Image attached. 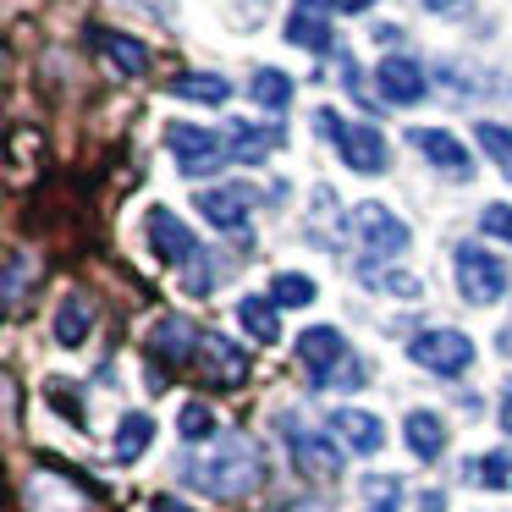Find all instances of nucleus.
Segmentation results:
<instances>
[{"instance_id": "nucleus-1", "label": "nucleus", "mask_w": 512, "mask_h": 512, "mask_svg": "<svg viewBox=\"0 0 512 512\" xmlns=\"http://www.w3.org/2000/svg\"><path fill=\"white\" fill-rule=\"evenodd\" d=\"M182 479L199 485L204 496L237 501L259 485V446L248 441V435H226V441L210 446L204 457H188V463H182Z\"/></svg>"}, {"instance_id": "nucleus-2", "label": "nucleus", "mask_w": 512, "mask_h": 512, "mask_svg": "<svg viewBox=\"0 0 512 512\" xmlns=\"http://www.w3.org/2000/svg\"><path fill=\"white\" fill-rule=\"evenodd\" d=\"M314 127H320V133L336 144V155H342L353 171H364V177H375V171H386V166H391V155H386V138H380V127L342 122L336 111H320V116H314Z\"/></svg>"}, {"instance_id": "nucleus-3", "label": "nucleus", "mask_w": 512, "mask_h": 512, "mask_svg": "<svg viewBox=\"0 0 512 512\" xmlns=\"http://www.w3.org/2000/svg\"><path fill=\"white\" fill-rule=\"evenodd\" d=\"M166 149L177 155L182 177H210V171H221L226 160H232V149H226L221 138L204 133V127H193V122H171L166 127Z\"/></svg>"}, {"instance_id": "nucleus-4", "label": "nucleus", "mask_w": 512, "mask_h": 512, "mask_svg": "<svg viewBox=\"0 0 512 512\" xmlns=\"http://www.w3.org/2000/svg\"><path fill=\"white\" fill-rule=\"evenodd\" d=\"M452 270H457V287H463V298L468 303H496L501 292H507V265H501L496 254H485V248H474V243H463L452 254Z\"/></svg>"}, {"instance_id": "nucleus-5", "label": "nucleus", "mask_w": 512, "mask_h": 512, "mask_svg": "<svg viewBox=\"0 0 512 512\" xmlns=\"http://www.w3.org/2000/svg\"><path fill=\"white\" fill-rule=\"evenodd\" d=\"M408 358L424 364L430 375H463V369L474 364V342H468L463 331H419L408 342Z\"/></svg>"}, {"instance_id": "nucleus-6", "label": "nucleus", "mask_w": 512, "mask_h": 512, "mask_svg": "<svg viewBox=\"0 0 512 512\" xmlns=\"http://www.w3.org/2000/svg\"><path fill=\"white\" fill-rule=\"evenodd\" d=\"M298 364L314 375V386H336V364H347V336L336 325H309L298 336Z\"/></svg>"}, {"instance_id": "nucleus-7", "label": "nucleus", "mask_w": 512, "mask_h": 512, "mask_svg": "<svg viewBox=\"0 0 512 512\" xmlns=\"http://www.w3.org/2000/svg\"><path fill=\"white\" fill-rule=\"evenodd\" d=\"M199 342H204V331L193 320H182V314H166V320H155V331H149V347H155L160 369L199 364Z\"/></svg>"}, {"instance_id": "nucleus-8", "label": "nucleus", "mask_w": 512, "mask_h": 512, "mask_svg": "<svg viewBox=\"0 0 512 512\" xmlns=\"http://www.w3.org/2000/svg\"><path fill=\"white\" fill-rule=\"evenodd\" d=\"M353 232L364 237V248H375V254H386V259H397L402 248H408V226H402L386 204H358V210H353Z\"/></svg>"}, {"instance_id": "nucleus-9", "label": "nucleus", "mask_w": 512, "mask_h": 512, "mask_svg": "<svg viewBox=\"0 0 512 512\" xmlns=\"http://www.w3.org/2000/svg\"><path fill=\"white\" fill-rule=\"evenodd\" d=\"M287 446H292V463H298L309 479H336L342 474V452H336L331 435H314V430H303V424H287Z\"/></svg>"}, {"instance_id": "nucleus-10", "label": "nucleus", "mask_w": 512, "mask_h": 512, "mask_svg": "<svg viewBox=\"0 0 512 512\" xmlns=\"http://www.w3.org/2000/svg\"><path fill=\"white\" fill-rule=\"evenodd\" d=\"M199 369H204V380H210V386H237V380H248V353L232 342V336L204 331V342H199Z\"/></svg>"}, {"instance_id": "nucleus-11", "label": "nucleus", "mask_w": 512, "mask_h": 512, "mask_svg": "<svg viewBox=\"0 0 512 512\" xmlns=\"http://www.w3.org/2000/svg\"><path fill=\"white\" fill-rule=\"evenodd\" d=\"M149 243H155L160 265H193L199 259V243H193V232L177 221L171 210H149Z\"/></svg>"}, {"instance_id": "nucleus-12", "label": "nucleus", "mask_w": 512, "mask_h": 512, "mask_svg": "<svg viewBox=\"0 0 512 512\" xmlns=\"http://www.w3.org/2000/svg\"><path fill=\"white\" fill-rule=\"evenodd\" d=\"M375 89H380V100H391V105H413V100H424V67L408 56H386L375 67Z\"/></svg>"}, {"instance_id": "nucleus-13", "label": "nucleus", "mask_w": 512, "mask_h": 512, "mask_svg": "<svg viewBox=\"0 0 512 512\" xmlns=\"http://www.w3.org/2000/svg\"><path fill=\"white\" fill-rule=\"evenodd\" d=\"M408 144L419 149V155L430 160V166L452 171V177H463V171L474 166V160H468V149L457 144L452 133H441V127H408Z\"/></svg>"}, {"instance_id": "nucleus-14", "label": "nucleus", "mask_w": 512, "mask_h": 512, "mask_svg": "<svg viewBox=\"0 0 512 512\" xmlns=\"http://www.w3.org/2000/svg\"><path fill=\"white\" fill-rule=\"evenodd\" d=\"M199 210H204V221L221 226V232H243L248 226V188H204Z\"/></svg>"}, {"instance_id": "nucleus-15", "label": "nucleus", "mask_w": 512, "mask_h": 512, "mask_svg": "<svg viewBox=\"0 0 512 512\" xmlns=\"http://www.w3.org/2000/svg\"><path fill=\"white\" fill-rule=\"evenodd\" d=\"M89 39H94V50H100V56L111 61L116 72H127V78H138V72H149V50L138 45V39L116 34V28H89Z\"/></svg>"}, {"instance_id": "nucleus-16", "label": "nucleus", "mask_w": 512, "mask_h": 512, "mask_svg": "<svg viewBox=\"0 0 512 512\" xmlns=\"http://www.w3.org/2000/svg\"><path fill=\"white\" fill-rule=\"evenodd\" d=\"M331 424H336V435H342V441L353 446V452H364V457L386 446V424H380L375 413H364V408H342Z\"/></svg>"}, {"instance_id": "nucleus-17", "label": "nucleus", "mask_w": 512, "mask_h": 512, "mask_svg": "<svg viewBox=\"0 0 512 512\" xmlns=\"http://www.w3.org/2000/svg\"><path fill=\"white\" fill-rule=\"evenodd\" d=\"M89 331H94V303H89V292H72V298L56 309V342L61 347H83Z\"/></svg>"}, {"instance_id": "nucleus-18", "label": "nucleus", "mask_w": 512, "mask_h": 512, "mask_svg": "<svg viewBox=\"0 0 512 512\" xmlns=\"http://www.w3.org/2000/svg\"><path fill=\"white\" fill-rule=\"evenodd\" d=\"M281 144H287V133H281V127H248V122H237L232 133H226L232 160H265L270 149H281Z\"/></svg>"}, {"instance_id": "nucleus-19", "label": "nucleus", "mask_w": 512, "mask_h": 512, "mask_svg": "<svg viewBox=\"0 0 512 512\" xmlns=\"http://www.w3.org/2000/svg\"><path fill=\"white\" fill-rule=\"evenodd\" d=\"M408 452L413 457H424V463H435V457L446 452V424H441V413H408Z\"/></svg>"}, {"instance_id": "nucleus-20", "label": "nucleus", "mask_w": 512, "mask_h": 512, "mask_svg": "<svg viewBox=\"0 0 512 512\" xmlns=\"http://www.w3.org/2000/svg\"><path fill=\"white\" fill-rule=\"evenodd\" d=\"M149 441H155V419H149V413H127V419L116 424V446H111L116 463L133 468L138 457H144V446H149Z\"/></svg>"}, {"instance_id": "nucleus-21", "label": "nucleus", "mask_w": 512, "mask_h": 512, "mask_svg": "<svg viewBox=\"0 0 512 512\" xmlns=\"http://www.w3.org/2000/svg\"><path fill=\"white\" fill-rule=\"evenodd\" d=\"M281 303L276 298H254V292H248L243 303H237V320H243V331L254 336V342H276L281 336Z\"/></svg>"}, {"instance_id": "nucleus-22", "label": "nucleus", "mask_w": 512, "mask_h": 512, "mask_svg": "<svg viewBox=\"0 0 512 512\" xmlns=\"http://www.w3.org/2000/svg\"><path fill=\"white\" fill-rule=\"evenodd\" d=\"M281 34H287V45H303V50H331V23H325L320 12H314V6H303V12H292L287 17V28H281Z\"/></svg>"}, {"instance_id": "nucleus-23", "label": "nucleus", "mask_w": 512, "mask_h": 512, "mask_svg": "<svg viewBox=\"0 0 512 512\" xmlns=\"http://www.w3.org/2000/svg\"><path fill=\"white\" fill-rule=\"evenodd\" d=\"M248 100L265 105V111H287L292 105V78L276 72V67H259L254 78H248Z\"/></svg>"}, {"instance_id": "nucleus-24", "label": "nucleus", "mask_w": 512, "mask_h": 512, "mask_svg": "<svg viewBox=\"0 0 512 512\" xmlns=\"http://www.w3.org/2000/svg\"><path fill=\"white\" fill-rule=\"evenodd\" d=\"M171 94H182V100H204V105H221L226 94H232V83H226L221 72H177V78H171Z\"/></svg>"}, {"instance_id": "nucleus-25", "label": "nucleus", "mask_w": 512, "mask_h": 512, "mask_svg": "<svg viewBox=\"0 0 512 512\" xmlns=\"http://www.w3.org/2000/svg\"><path fill=\"white\" fill-rule=\"evenodd\" d=\"M468 474H474V485H485V490H512V446L485 452L479 463H468Z\"/></svg>"}, {"instance_id": "nucleus-26", "label": "nucleus", "mask_w": 512, "mask_h": 512, "mask_svg": "<svg viewBox=\"0 0 512 512\" xmlns=\"http://www.w3.org/2000/svg\"><path fill=\"white\" fill-rule=\"evenodd\" d=\"M270 298H276L281 309H309V303H314V281H309V276H292V270H281V276L270 281Z\"/></svg>"}, {"instance_id": "nucleus-27", "label": "nucleus", "mask_w": 512, "mask_h": 512, "mask_svg": "<svg viewBox=\"0 0 512 512\" xmlns=\"http://www.w3.org/2000/svg\"><path fill=\"white\" fill-rule=\"evenodd\" d=\"M474 138H479V149H485L490 160H501V166L512 171V127H496V122H479V127H474Z\"/></svg>"}, {"instance_id": "nucleus-28", "label": "nucleus", "mask_w": 512, "mask_h": 512, "mask_svg": "<svg viewBox=\"0 0 512 512\" xmlns=\"http://www.w3.org/2000/svg\"><path fill=\"white\" fill-rule=\"evenodd\" d=\"M177 430L188 435V441H199V435L210 441V435H215V413L204 408V402H182V413H177Z\"/></svg>"}, {"instance_id": "nucleus-29", "label": "nucleus", "mask_w": 512, "mask_h": 512, "mask_svg": "<svg viewBox=\"0 0 512 512\" xmlns=\"http://www.w3.org/2000/svg\"><path fill=\"white\" fill-rule=\"evenodd\" d=\"M364 281H369V287H386L391 298H419V292H424V281L419 276H402V270H386V276H380V270H364Z\"/></svg>"}, {"instance_id": "nucleus-30", "label": "nucleus", "mask_w": 512, "mask_h": 512, "mask_svg": "<svg viewBox=\"0 0 512 512\" xmlns=\"http://www.w3.org/2000/svg\"><path fill=\"white\" fill-rule=\"evenodd\" d=\"M479 226H485L490 237H501V243H512V204H490V210L479 215Z\"/></svg>"}, {"instance_id": "nucleus-31", "label": "nucleus", "mask_w": 512, "mask_h": 512, "mask_svg": "<svg viewBox=\"0 0 512 512\" xmlns=\"http://www.w3.org/2000/svg\"><path fill=\"white\" fill-rule=\"evenodd\" d=\"M17 298H23V254L6 259V309H17Z\"/></svg>"}, {"instance_id": "nucleus-32", "label": "nucleus", "mask_w": 512, "mask_h": 512, "mask_svg": "<svg viewBox=\"0 0 512 512\" xmlns=\"http://www.w3.org/2000/svg\"><path fill=\"white\" fill-rule=\"evenodd\" d=\"M336 12H369V6H375V0H331Z\"/></svg>"}, {"instance_id": "nucleus-33", "label": "nucleus", "mask_w": 512, "mask_h": 512, "mask_svg": "<svg viewBox=\"0 0 512 512\" xmlns=\"http://www.w3.org/2000/svg\"><path fill=\"white\" fill-rule=\"evenodd\" d=\"M149 512H188V507H182V501H171V496H160V501H155V507H149Z\"/></svg>"}, {"instance_id": "nucleus-34", "label": "nucleus", "mask_w": 512, "mask_h": 512, "mask_svg": "<svg viewBox=\"0 0 512 512\" xmlns=\"http://www.w3.org/2000/svg\"><path fill=\"white\" fill-rule=\"evenodd\" d=\"M419 512H441V490H430V496L419 501Z\"/></svg>"}, {"instance_id": "nucleus-35", "label": "nucleus", "mask_w": 512, "mask_h": 512, "mask_svg": "<svg viewBox=\"0 0 512 512\" xmlns=\"http://www.w3.org/2000/svg\"><path fill=\"white\" fill-rule=\"evenodd\" d=\"M501 358H512V320L501 325Z\"/></svg>"}, {"instance_id": "nucleus-36", "label": "nucleus", "mask_w": 512, "mask_h": 512, "mask_svg": "<svg viewBox=\"0 0 512 512\" xmlns=\"http://www.w3.org/2000/svg\"><path fill=\"white\" fill-rule=\"evenodd\" d=\"M430 12H452V6H463V0H424Z\"/></svg>"}, {"instance_id": "nucleus-37", "label": "nucleus", "mask_w": 512, "mask_h": 512, "mask_svg": "<svg viewBox=\"0 0 512 512\" xmlns=\"http://www.w3.org/2000/svg\"><path fill=\"white\" fill-rule=\"evenodd\" d=\"M501 424H507V435H512V391H507V402H501Z\"/></svg>"}, {"instance_id": "nucleus-38", "label": "nucleus", "mask_w": 512, "mask_h": 512, "mask_svg": "<svg viewBox=\"0 0 512 512\" xmlns=\"http://www.w3.org/2000/svg\"><path fill=\"white\" fill-rule=\"evenodd\" d=\"M303 6H325V0H303Z\"/></svg>"}, {"instance_id": "nucleus-39", "label": "nucleus", "mask_w": 512, "mask_h": 512, "mask_svg": "<svg viewBox=\"0 0 512 512\" xmlns=\"http://www.w3.org/2000/svg\"><path fill=\"white\" fill-rule=\"evenodd\" d=\"M375 512H391V507H375Z\"/></svg>"}]
</instances>
